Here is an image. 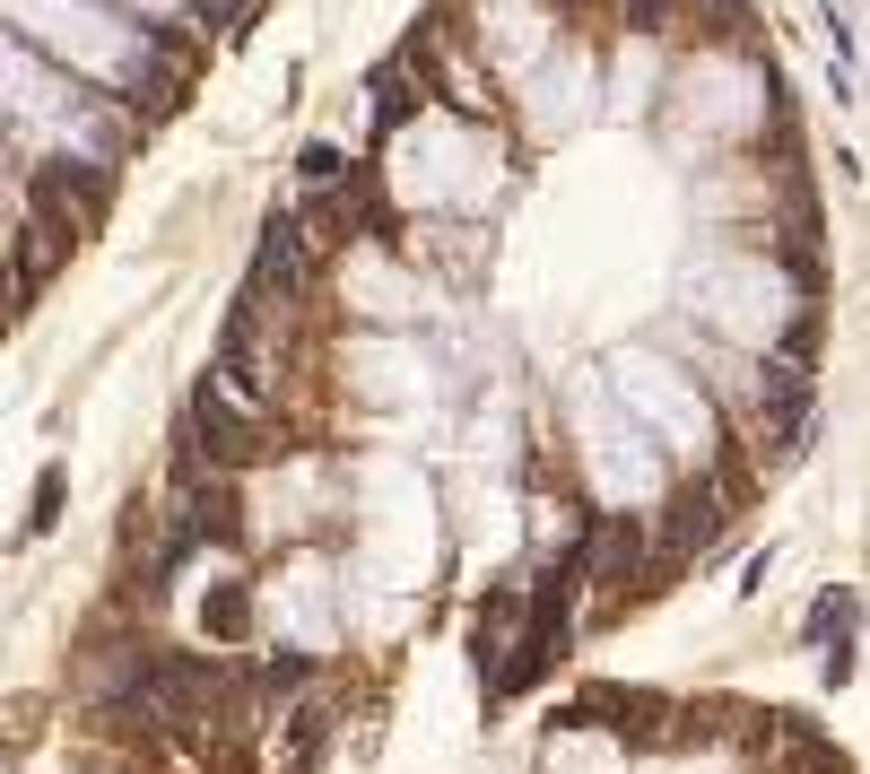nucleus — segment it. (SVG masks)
<instances>
[{"instance_id": "f257e3e1", "label": "nucleus", "mask_w": 870, "mask_h": 774, "mask_svg": "<svg viewBox=\"0 0 870 774\" xmlns=\"http://www.w3.org/2000/svg\"><path fill=\"white\" fill-rule=\"evenodd\" d=\"M619 383H626V401H635V427L662 444V461L679 452V461H714L723 452V418H714V401L688 383V366H653V357H626L619 366Z\"/></svg>"}, {"instance_id": "f03ea898", "label": "nucleus", "mask_w": 870, "mask_h": 774, "mask_svg": "<svg viewBox=\"0 0 870 774\" xmlns=\"http://www.w3.org/2000/svg\"><path fill=\"white\" fill-rule=\"evenodd\" d=\"M261 452H279V410L218 366V374L192 392V461H201V470H245Z\"/></svg>"}, {"instance_id": "7ed1b4c3", "label": "nucleus", "mask_w": 870, "mask_h": 774, "mask_svg": "<svg viewBox=\"0 0 870 774\" xmlns=\"http://www.w3.org/2000/svg\"><path fill=\"white\" fill-rule=\"evenodd\" d=\"M845 618H854V592L836 583V592H818V609H810V627H801V636H810V644H845V636H854Z\"/></svg>"}, {"instance_id": "20e7f679", "label": "nucleus", "mask_w": 870, "mask_h": 774, "mask_svg": "<svg viewBox=\"0 0 870 774\" xmlns=\"http://www.w3.org/2000/svg\"><path fill=\"white\" fill-rule=\"evenodd\" d=\"M61 487H70L61 470H44V479H35V514H26L35 531H53V523H61Z\"/></svg>"}, {"instance_id": "39448f33", "label": "nucleus", "mask_w": 870, "mask_h": 774, "mask_svg": "<svg viewBox=\"0 0 870 774\" xmlns=\"http://www.w3.org/2000/svg\"><path fill=\"white\" fill-rule=\"evenodd\" d=\"M340 175V148H305V183H331Z\"/></svg>"}]
</instances>
